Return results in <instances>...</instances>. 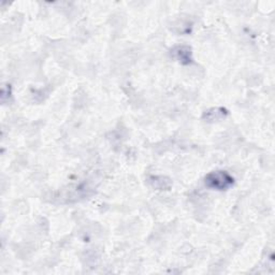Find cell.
<instances>
[{"mask_svg":"<svg viewBox=\"0 0 275 275\" xmlns=\"http://www.w3.org/2000/svg\"><path fill=\"white\" fill-rule=\"evenodd\" d=\"M204 183L209 188L214 190H227L232 186L234 178L227 171H213L204 178Z\"/></svg>","mask_w":275,"mask_h":275,"instance_id":"6da1fadb","label":"cell"},{"mask_svg":"<svg viewBox=\"0 0 275 275\" xmlns=\"http://www.w3.org/2000/svg\"><path fill=\"white\" fill-rule=\"evenodd\" d=\"M171 55L182 65H190L192 63V51L187 46H177L172 51Z\"/></svg>","mask_w":275,"mask_h":275,"instance_id":"7a4b0ae2","label":"cell"},{"mask_svg":"<svg viewBox=\"0 0 275 275\" xmlns=\"http://www.w3.org/2000/svg\"><path fill=\"white\" fill-rule=\"evenodd\" d=\"M228 115V111L225 108H212L206 110L202 115V118L207 123H214L225 120Z\"/></svg>","mask_w":275,"mask_h":275,"instance_id":"3957f363","label":"cell"},{"mask_svg":"<svg viewBox=\"0 0 275 275\" xmlns=\"http://www.w3.org/2000/svg\"><path fill=\"white\" fill-rule=\"evenodd\" d=\"M147 182L153 188L159 190H169L172 187V181L163 175H152L147 178Z\"/></svg>","mask_w":275,"mask_h":275,"instance_id":"277c9868","label":"cell"}]
</instances>
